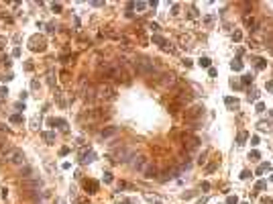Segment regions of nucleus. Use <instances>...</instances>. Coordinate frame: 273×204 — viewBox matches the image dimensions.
Masks as SVG:
<instances>
[{
	"instance_id": "42",
	"label": "nucleus",
	"mask_w": 273,
	"mask_h": 204,
	"mask_svg": "<svg viewBox=\"0 0 273 204\" xmlns=\"http://www.w3.org/2000/svg\"><path fill=\"white\" fill-rule=\"evenodd\" d=\"M267 90H269V92H273V82H267Z\"/></svg>"
},
{
	"instance_id": "23",
	"label": "nucleus",
	"mask_w": 273,
	"mask_h": 204,
	"mask_svg": "<svg viewBox=\"0 0 273 204\" xmlns=\"http://www.w3.org/2000/svg\"><path fill=\"white\" fill-rule=\"evenodd\" d=\"M245 139H247V133H245V131H241V133H239V137H237L239 145H243V143H245Z\"/></svg>"
},
{
	"instance_id": "31",
	"label": "nucleus",
	"mask_w": 273,
	"mask_h": 204,
	"mask_svg": "<svg viewBox=\"0 0 273 204\" xmlns=\"http://www.w3.org/2000/svg\"><path fill=\"white\" fill-rule=\"evenodd\" d=\"M149 29H153V31L157 33V31H159V25H157V22H149Z\"/></svg>"
},
{
	"instance_id": "41",
	"label": "nucleus",
	"mask_w": 273,
	"mask_h": 204,
	"mask_svg": "<svg viewBox=\"0 0 273 204\" xmlns=\"http://www.w3.org/2000/svg\"><path fill=\"white\" fill-rule=\"evenodd\" d=\"M184 65H186V67H192V59L186 57V59H184Z\"/></svg>"
},
{
	"instance_id": "9",
	"label": "nucleus",
	"mask_w": 273,
	"mask_h": 204,
	"mask_svg": "<svg viewBox=\"0 0 273 204\" xmlns=\"http://www.w3.org/2000/svg\"><path fill=\"white\" fill-rule=\"evenodd\" d=\"M184 147H186V151H194V149L200 147V139L192 137V135H186V137H184Z\"/></svg>"
},
{
	"instance_id": "11",
	"label": "nucleus",
	"mask_w": 273,
	"mask_h": 204,
	"mask_svg": "<svg viewBox=\"0 0 273 204\" xmlns=\"http://www.w3.org/2000/svg\"><path fill=\"white\" fill-rule=\"evenodd\" d=\"M179 174H181V171H179V167L175 165V167H171V169H165L159 180H161V182H167V180H171V178H175V176H179Z\"/></svg>"
},
{
	"instance_id": "38",
	"label": "nucleus",
	"mask_w": 273,
	"mask_h": 204,
	"mask_svg": "<svg viewBox=\"0 0 273 204\" xmlns=\"http://www.w3.org/2000/svg\"><path fill=\"white\" fill-rule=\"evenodd\" d=\"M265 110V104L263 102H257V112H263Z\"/></svg>"
},
{
	"instance_id": "29",
	"label": "nucleus",
	"mask_w": 273,
	"mask_h": 204,
	"mask_svg": "<svg viewBox=\"0 0 273 204\" xmlns=\"http://www.w3.org/2000/svg\"><path fill=\"white\" fill-rule=\"evenodd\" d=\"M145 198H147L149 202H159V200H161V198H159V196H151V194H147Z\"/></svg>"
},
{
	"instance_id": "22",
	"label": "nucleus",
	"mask_w": 273,
	"mask_h": 204,
	"mask_svg": "<svg viewBox=\"0 0 273 204\" xmlns=\"http://www.w3.org/2000/svg\"><path fill=\"white\" fill-rule=\"evenodd\" d=\"M132 6H134V8H136V10H145V8H147V6H149V4H147V2H134V4H132Z\"/></svg>"
},
{
	"instance_id": "6",
	"label": "nucleus",
	"mask_w": 273,
	"mask_h": 204,
	"mask_svg": "<svg viewBox=\"0 0 273 204\" xmlns=\"http://www.w3.org/2000/svg\"><path fill=\"white\" fill-rule=\"evenodd\" d=\"M151 165V161L147 159V157H134V161H132V167L139 171V174H145V169Z\"/></svg>"
},
{
	"instance_id": "8",
	"label": "nucleus",
	"mask_w": 273,
	"mask_h": 204,
	"mask_svg": "<svg viewBox=\"0 0 273 204\" xmlns=\"http://www.w3.org/2000/svg\"><path fill=\"white\" fill-rule=\"evenodd\" d=\"M118 133H120V129H118V127H104V129L100 131V139L108 141V139H112V137H116Z\"/></svg>"
},
{
	"instance_id": "18",
	"label": "nucleus",
	"mask_w": 273,
	"mask_h": 204,
	"mask_svg": "<svg viewBox=\"0 0 273 204\" xmlns=\"http://www.w3.org/2000/svg\"><path fill=\"white\" fill-rule=\"evenodd\" d=\"M198 63H200L202 67H210V57H200Z\"/></svg>"
},
{
	"instance_id": "33",
	"label": "nucleus",
	"mask_w": 273,
	"mask_h": 204,
	"mask_svg": "<svg viewBox=\"0 0 273 204\" xmlns=\"http://www.w3.org/2000/svg\"><path fill=\"white\" fill-rule=\"evenodd\" d=\"M263 67H265V61H263V59H257V70H263Z\"/></svg>"
},
{
	"instance_id": "43",
	"label": "nucleus",
	"mask_w": 273,
	"mask_h": 204,
	"mask_svg": "<svg viewBox=\"0 0 273 204\" xmlns=\"http://www.w3.org/2000/svg\"><path fill=\"white\" fill-rule=\"evenodd\" d=\"M243 204H247V202H243Z\"/></svg>"
},
{
	"instance_id": "19",
	"label": "nucleus",
	"mask_w": 273,
	"mask_h": 204,
	"mask_svg": "<svg viewBox=\"0 0 273 204\" xmlns=\"http://www.w3.org/2000/svg\"><path fill=\"white\" fill-rule=\"evenodd\" d=\"M153 43H157V45H161V47H163V45H165V39L159 37V35H153Z\"/></svg>"
},
{
	"instance_id": "35",
	"label": "nucleus",
	"mask_w": 273,
	"mask_h": 204,
	"mask_svg": "<svg viewBox=\"0 0 273 204\" xmlns=\"http://www.w3.org/2000/svg\"><path fill=\"white\" fill-rule=\"evenodd\" d=\"M51 10H53V12H59V10H61V4H51Z\"/></svg>"
},
{
	"instance_id": "21",
	"label": "nucleus",
	"mask_w": 273,
	"mask_h": 204,
	"mask_svg": "<svg viewBox=\"0 0 273 204\" xmlns=\"http://www.w3.org/2000/svg\"><path fill=\"white\" fill-rule=\"evenodd\" d=\"M10 123H14V125H20V123H22V117H20V115H12V117H10Z\"/></svg>"
},
{
	"instance_id": "40",
	"label": "nucleus",
	"mask_w": 273,
	"mask_h": 204,
	"mask_svg": "<svg viewBox=\"0 0 273 204\" xmlns=\"http://www.w3.org/2000/svg\"><path fill=\"white\" fill-rule=\"evenodd\" d=\"M251 145H259V137L255 135V137H251Z\"/></svg>"
},
{
	"instance_id": "24",
	"label": "nucleus",
	"mask_w": 273,
	"mask_h": 204,
	"mask_svg": "<svg viewBox=\"0 0 273 204\" xmlns=\"http://www.w3.org/2000/svg\"><path fill=\"white\" fill-rule=\"evenodd\" d=\"M224 102H226V104H228V106H234V108L239 106V102H237L234 98H230V96H228V98H224Z\"/></svg>"
},
{
	"instance_id": "2",
	"label": "nucleus",
	"mask_w": 273,
	"mask_h": 204,
	"mask_svg": "<svg viewBox=\"0 0 273 204\" xmlns=\"http://www.w3.org/2000/svg\"><path fill=\"white\" fill-rule=\"evenodd\" d=\"M128 159H134V149H132V147H120V149L114 151V161L124 163V161H128Z\"/></svg>"
},
{
	"instance_id": "32",
	"label": "nucleus",
	"mask_w": 273,
	"mask_h": 204,
	"mask_svg": "<svg viewBox=\"0 0 273 204\" xmlns=\"http://www.w3.org/2000/svg\"><path fill=\"white\" fill-rule=\"evenodd\" d=\"M104 182H112V174H110V171L104 174Z\"/></svg>"
},
{
	"instance_id": "16",
	"label": "nucleus",
	"mask_w": 273,
	"mask_h": 204,
	"mask_svg": "<svg viewBox=\"0 0 273 204\" xmlns=\"http://www.w3.org/2000/svg\"><path fill=\"white\" fill-rule=\"evenodd\" d=\"M31 174H33V169H31L29 165H25V167H22V169H20V176H22V178H25V180H27V178H33Z\"/></svg>"
},
{
	"instance_id": "30",
	"label": "nucleus",
	"mask_w": 273,
	"mask_h": 204,
	"mask_svg": "<svg viewBox=\"0 0 273 204\" xmlns=\"http://www.w3.org/2000/svg\"><path fill=\"white\" fill-rule=\"evenodd\" d=\"M259 151H253V153H249V159H259Z\"/></svg>"
},
{
	"instance_id": "37",
	"label": "nucleus",
	"mask_w": 273,
	"mask_h": 204,
	"mask_svg": "<svg viewBox=\"0 0 273 204\" xmlns=\"http://www.w3.org/2000/svg\"><path fill=\"white\" fill-rule=\"evenodd\" d=\"M2 63H4L6 67H10V65H12V61H10V57H4V59H2Z\"/></svg>"
},
{
	"instance_id": "28",
	"label": "nucleus",
	"mask_w": 273,
	"mask_h": 204,
	"mask_svg": "<svg viewBox=\"0 0 273 204\" xmlns=\"http://www.w3.org/2000/svg\"><path fill=\"white\" fill-rule=\"evenodd\" d=\"M226 204H239L237 196H228V198H226Z\"/></svg>"
},
{
	"instance_id": "39",
	"label": "nucleus",
	"mask_w": 273,
	"mask_h": 204,
	"mask_svg": "<svg viewBox=\"0 0 273 204\" xmlns=\"http://www.w3.org/2000/svg\"><path fill=\"white\" fill-rule=\"evenodd\" d=\"M198 163H206V153H202V155H200V159H198Z\"/></svg>"
},
{
	"instance_id": "3",
	"label": "nucleus",
	"mask_w": 273,
	"mask_h": 204,
	"mask_svg": "<svg viewBox=\"0 0 273 204\" xmlns=\"http://www.w3.org/2000/svg\"><path fill=\"white\" fill-rule=\"evenodd\" d=\"M96 98H100V100L114 98V88H112L110 84H100V86L96 88Z\"/></svg>"
},
{
	"instance_id": "27",
	"label": "nucleus",
	"mask_w": 273,
	"mask_h": 204,
	"mask_svg": "<svg viewBox=\"0 0 273 204\" xmlns=\"http://www.w3.org/2000/svg\"><path fill=\"white\" fill-rule=\"evenodd\" d=\"M267 169H269V163H261L259 169H257V174H263V171H267Z\"/></svg>"
},
{
	"instance_id": "20",
	"label": "nucleus",
	"mask_w": 273,
	"mask_h": 204,
	"mask_svg": "<svg viewBox=\"0 0 273 204\" xmlns=\"http://www.w3.org/2000/svg\"><path fill=\"white\" fill-rule=\"evenodd\" d=\"M230 67H232L234 72H241V70H243V63H241V61L237 59V61H232V63H230Z\"/></svg>"
},
{
	"instance_id": "4",
	"label": "nucleus",
	"mask_w": 273,
	"mask_h": 204,
	"mask_svg": "<svg viewBox=\"0 0 273 204\" xmlns=\"http://www.w3.org/2000/svg\"><path fill=\"white\" fill-rule=\"evenodd\" d=\"M20 186L25 188V190H35V192H39L41 188H43V182L39 178H27V180H22L20 182Z\"/></svg>"
},
{
	"instance_id": "25",
	"label": "nucleus",
	"mask_w": 273,
	"mask_h": 204,
	"mask_svg": "<svg viewBox=\"0 0 273 204\" xmlns=\"http://www.w3.org/2000/svg\"><path fill=\"white\" fill-rule=\"evenodd\" d=\"M251 82H253V76H251V74H245V76H243V84H245V86L251 84Z\"/></svg>"
},
{
	"instance_id": "34",
	"label": "nucleus",
	"mask_w": 273,
	"mask_h": 204,
	"mask_svg": "<svg viewBox=\"0 0 273 204\" xmlns=\"http://www.w3.org/2000/svg\"><path fill=\"white\" fill-rule=\"evenodd\" d=\"M67 153H70V147H61L59 149V155H67Z\"/></svg>"
},
{
	"instance_id": "36",
	"label": "nucleus",
	"mask_w": 273,
	"mask_h": 204,
	"mask_svg": "<svg viewBox=\"0 0 273 204\" xmlns=\"http://www.w3.org/2000/svg\"><path fill=\"white\" fill-rule=\"evenodd\" d=\"M241 37H243V35H241V31H234V35H232V39H234V41H241Z\"/></svg>"
},
{
	"instance_id": "13",
	"label": "nucleus",
	"mask_w": 273,
	"mask_h": 204,
	"mask_svg": "<svg viewBox=\"0 0 273 204\" xmlns=\"http://www.w3.org/2000/svg\"><path fill=\"white\" fill-rule=\"evenodd\" d=\"M84 188L88 194H96L98 192V182H94V180H86L84 182Z\"/></svg>"
},
{
	"instance_id": "1",
	"label": "nucleus",
	"mask_w": 273,
	"mask_h": 204,
	"mask_svg": "<svg viewBox=\"0 0 273 204\" xmlns=\"http://www.w3.org/2000/svg\"><path fill=\"white\" fill-rule=\"evenodd\" d=\"M132 65H134L136 74H141V76H153V74H155V63H153L151 59H147V57L134 59Z\"/></svg>"
},
{
	"instance_id": "17",
	"label": "nucleus",
	"mask_w": 273,
	"mask_h": 204,
	"mask_svg": "<svg viewBox=\"0 0 273 204\" xmlns=\"http://www.w3.org/2000/svg\"><path fill=\"white\" fill-rule=\"evenodd\" d=\"M43 139H45V141H47V143L51 145V143L55 141V135H53V133H43Z\"/></svg>"
},
{
	"instance_id": "14",
	"label": "nucleus",
	"mask_w": 273,
	"mask_h": 204,
	"mask_svg": "<svg viewBox=\"0 0 273 204\" xmlns=\"http://www.w3.org/2000/svg\"><path fill=\"white\" fill-rule=\"evenodd\" d=\"M245 25L251 27V31H257V20L253 16H245Z\"/></svg>"
},
{
	"instance_id": "7",
	"label": "nucleus",
	"mask_w": 273,
	"mask_h": 204,
	"mask_svg": "<svg viewBox=\"0 0 273 204\" xmlns=\"http://www.w3.org/2000/svg\"><path fill=\"white\" fill-rule=\"evenodd\" d=\"M204 115V106L202 104H196V106H192L190 110H186V119H190V121H196V119H200Z\"/></svg>"
},
{
	"instance_id": "10",
	"label": "nucleus",
	"mask_w": 273,
	"mask_h": 204,
	"mask_svg": "<svg viewBox=\"0 0 273 204\" xmlns=\"http://www.w3.org/2000/svg\"><path fill=\"white\" fill-rule=\"evenodd\" d=\"M175 76L173 74H163L161 76V80H157V84L159 86H163V88H171V86H175Z\"/></svg>"
},
{
	"instance_id": "5",
	"label": "nucleus",
	"mask_w": 273,
	"mask_h": 204,
	"mask_svg": "<svg viewBox=\"0 0 273 204\" xmlns=\"http://www.w3.org/2000/svg\"><path fill=\"white\" fill-rule=\"evenodd\" d=\"M8 161L14 163V165H25V153H22L20 149H12V151H10V157H8Z\"/></svg>"
},
{
	"instance_id": "12",
	"label": "nucleus",
	"mask_w": 273,
	"mask_h": 204,
	"mask_svg": "<svg viewBox=\"0 0 273 204\" xmlns=\"http://www.w3.org/2000/svg\"><path fill=\"white\" fill-rule=\"evenodd\" d=\"M94 159H96V155H94V151H90V149H84L80 153V161L82 163H90V161H94Z\"/></svg>"
},
{
	"instance_id": "26",
	"label": "nucleus",
	"mask_w": 273,
	"mask_h": 204,
	"mask_svg": "<svg viewBox=\"0 0 273 204\" xmlns=\"http://www.w3.org/2000/svg\"><path fill=\"white\" fill-rule=\"evenodd\" d=\"M255 188H257V190H265V188H267V182H265V180H261V182H257Z\"/></svg>"
},
{
	"instance_id": "15",
	"label": "nucleus",
	"mask_w": 273,
	"mask_h": 204,
	"mask_svg": "<svg viewBox=\"0 0 273 204\" xmlns=\"http://www.w3.org/2000/svg\"><path fill=\"white\" fill-rule=\"evenodd\" d=\"M143 176H145V178H155V176H157V169H155V165L151 163V165L145 169V174H143Z\"/></svg>"
}]
</instances>
